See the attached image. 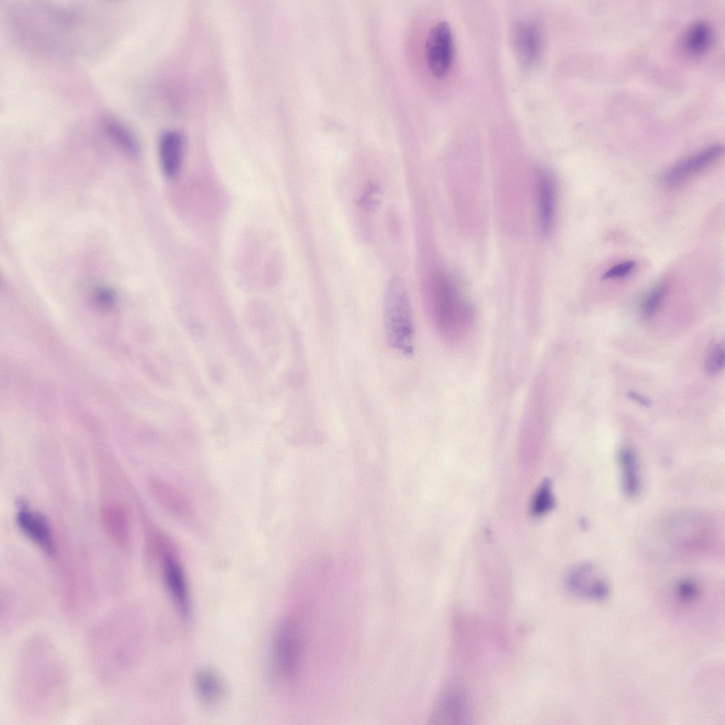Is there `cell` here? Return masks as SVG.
Here are the masks:
<instances>
[{
	"label": "cell",
	"instance_id": "6da1fadb",
	"mask_svg": "<svg viewBox=\"0 0 725 725\" xmlns=\"http://www.w3.org/2000/svg\"><path fill=\"white\" fill-rule=\"evenodd\" d=\"M426 307L433 327L448 342L463 340L473 328L475 312L472 304L455 280L444 273L434 275Z\"/></svg>",
	"mask_w": 725,
	"mask_h": 725
},
{
	"label": "cell",
	"instance_id": "7a4b0ae2",
	"mask_svg": "<svg viewBox=\"0 0 725 725\" xmlns=\"http://www.w3.org/2000/svg\"><path fill=\"white\" fill-rule=\"evenodd\" d=\"M383 318L388 345L406 357L413 353L414 326L412 309L405 284L399 277L386 285Z\"/></svg>",
	"mask_w": 725,
	"mask_h": 725
},
{
	"label": "cell",
	"instance_id": "3957f363",
	"mask_svg": "<svg viewBox=\"0 0 725 725\" xmlns=\"http://www.w3.org/2000/svg\"><path fill=\"white\" fill-rule=\"evenodd\" d=\"M302 636L297 624L285 620L275 631L271 650V663L274 674L289 680L299 669L302 655Z\"/></svg>",
	"mask_w": 725,
	"mask_h": 725
},
{
	"label": "cell",
	"instance_id": "277c9868",
	"mask_svg": "<svg viewBox=\"0 0 725 725\" xmlns=\"http://www.w3.org/2000/svg\"><path fill=\"white\" fill-rule=\"evenodd\" d=\"M471 705L464 690L458 684L446 686L433 706L430 723L440 725L469 724Z\"/></svg>",
	"mask_w": 725,
	"mask_h": 725
},
{
	"label": "cell",
	"instance_id": "5b68a950",
	"mask_svg": "<svg viewBox=\"0 0 725 725\" xmlns=\"http://www.w3.org/2000/svg\"><path fill=\"white\" fill-rule=\"evenodd\" d=\"M425 50L431 73L438 78L446 75L453 57L452 33L448 22L440 21L430 28Z\"/></svg>",
	"mask_w": 725,
	"mask_h": 725
},
{
	"label": "cell",
	"instance_id": "8992f818",
	"mask_svg": "<svg viewBox=\"0 0 725 725\" xmlns=\"http://www.w3.org/2000/svg\"><path fill=\"white\" fill-rule=\"evenodd\" d=\"M724 147L714 144L687 157L670 169L664 176L668 186H675L712 165L723 154Z\"/></svg>",
	"mask_w": 725,
	"mask_h": 725
},
{
	"label": "cell",
	"instance_id": "52a82bcc",
	"mask_svg": "<svg viewBox=\"0 0 725 725\" xmlns=\"http://www.w3.org/2000/svg\"><path fill=\"white\" fill-rule=\"evenodd\" d=\"M513 49L518 61L524 67L535 64L541 52V38L539 29L534 23L519 21L512 28Z\"/></svg>",
	"mask_w": 725,
	"mask_h": 725
},
{
	"label": "cell",
	"instance_id": "ba28073f",
	"mask_svg": "<svg viewBox=\"0 0 725 725\" xmlns=\"http://www.w3.org/2000/svg\"><path fill=\"white\" fill-rule=\"evenodd\" d=\"M16 522L21 531L45 552L50 554L55 552L49 523L42 514L22 506L17 513Z\"/></svg>",
	"mask_w": 725,
	"mask_h": 725
},
{
	"label": "cell",
	"instance_id": "9c48e42d",
	"mask_svg": "<svg viewBox=\"0 0 725 725\" xmlns=\"http://www.w3.org/2000/svg\"><path fill=\"white\" fill-rule=\"evenodd\" d=\"M537 195L540 229L547 236L553 228L556 205L555 181L548 171L541 170L538 173Z\"/></svg>",
	"mask_w": 725,
	"mask_h": 725
},
{
	"label": "cell",
	"instance_id": "30bf717a",
	"mask_svg": "<svg viewBox=\"0 0 725 725\" xmlns=\"http://www.w3.org/2000/svg\"><path fill=\"white\" fill-rule=\"evenodd\" d=\"M184 138L176 130L164 132L159 140V155L162 171L169 178L179 172L184 156Z\"/></svg>",
	"mask_w": 725,
	"mask_h": 725
},
{
	"label": "cell",
	"instance_id": "8fae6325",
	"mask_svg": "<svg viewBox=\"0 0 725 725\" xmlns=\"http://www.w3.org/2000/svg\"><path fill=\"white\" fill-rule=\"evenodd\" d=\"M164 576L166 587L179 611L187 616L190 611V600L186 578L178 561L166 555L163 561Z\"/></svg>",
	"mask_w": 725,
	"mask_h": 725
},
{
	"label": "cell",
	"instance_id": "7c38bea8",
	"mask_svg": "<svg viewBox=\"0 0 725 725\" xmlns=\"http://www.w3.org/2000/svg\"><path fill=\"white\" fill-rule=\"evenodd\" d=\"M593 575L592 566L589 565L578 566L571 571L568 578V585L576 594L601 597L607 592L605 583L603 580Z\"/></svg>",
	"mask_w": 725,
	"mask_h": 725
},
{
	"label": "cell",
	"instance_id": "4fadbf2b",
	"mask_svg": "<svg viewBox=\"0 0 725 725\" xmlns=\"http://www.w3.org/2000/svg\"><path fill=\"white\" fill-rule=\"evenodd\" d=\"M103 524L108 536L118 545L129 542V522L125 511L118 505H108L101 512Z\"/></svg>",
	"mask_w": 725,
	"mask_h": 725
},
{
	"label": "cell",
	"instance_id": "5bb4252c",
	"mask_svg": "<svg viewBox=\"0 0 725 725\" xmlns=\"http://www.w3.org/2000/svg\"><path fill=\"white\" fill-rule=\"evenodd\" d=\"M194 685L198 697L207 704L219 702L224 692V685L218 673L210 668H201L194 679Z\"/></svg>",
	"mask_w": 725,
	"mask_h": 725
},
{
	"label": "cell",
	"instance_id": "9a60e30c",
	"mask_svg": "<svg viewBox=\"0 0 725 725\" xmlns=\"http://www.w3.org/2000/svg\"><path fill=\"white\" fill-rule=\"evenodd\" d=\"M618 459L622 490L627 496H634L639 493L641 485L636 455L632 449L623 447L619 452Z\"/></svg>",
	"mask_w": 725,
	"mask_h": 725
},
{
	"label": "cell",
	"instance_id": "2e32d148",
	"mask_svg": "<svg viewBox=\"0 0 725 725\" xmlns=\"http://www.w3.org/2000/svg\"><path fill=\"white\" fill-rule=\"evenodd\" d=\"M104 125L107 134L123 151L133 156L139 154V147L135 135L122 122L109 118Z\"/></svg>",
	"mask_w": 725,
	"mask_h": 725
},
{
	"label": "cell",
	"instance_id": "e0dca14e",
	"mask_svg": "<svg viewBox=\"0 0 725 725\" xmlns=\"http://www.w3.org/2000/svg\"><path fill=\"white\" fill-rule=\"evenodd\" d=\"M712 33L709 26L702 22L692 25L685 35V46L692 53H701L710 44Z\"/></svg>",
	"mask_w": 725,
	"mask_h": 725
},
{
	"label": "cell",
	"instance_id": "ac0fdd59",
	"mask_svg": "<svg viewBox=\"0 0 725 725\" xmlns=\"http://www.w3.org/2000/svg\"><path fill=\"white\" fill-rule=\"evenodd\" d=\"M666 282H661L653 286L646 293L641 304V312L644 319L651 318L656 314L666 295Z\"/></svg>",
	"mask_w": 725,
	"mask_h": 725
},
{
	"label": "cell",
	"instance_id": "d6986e66",
	"mask_svg": "<svg viewBox=\"0 0 725 725\" xmlns=\"http://www.w3.org/2000/svg\"><path fill=\"white\" fill-rule=\"evenodd\" d=\"M554 498L550 484L546 481L537 491L532 502V510L535 515L547 512L554 506Z\"/></svg>",
	"mask_w": 725,
	"mask_h": 725
},
{
	"label": "cell",
	"instance_id": "ffe728a7",
	"mask_svg": "<svg viewBox=\"0 0 725 725\" xmlns=\"http://www.w3.org/2000/svg\"><path fill=\"white\" fill-rule=\"evenodd\" d=\"M724 365V348L723 343H714L707 352L704 369L707 373L714 375L720 372Z\"/></svg>",
	"mask_w": 725,
	"mask_h": 725
},
{
	"label": "cell",
	"instance_id": "44dd1931",
	"mask_svg": "<svg viewBox=\"0 0 725 725\" xmlns=\"http://www.w3.org/2000/svg\"><path fill=\"white\" fill-rule=\"evenodd\" d=\"M636 262L632 260L624 261L610 268L602 276L603 280H615L623 278L631 274L635 269Z\"/></svg>",
	"mask_w": 725,
	"mask_h": 725
},
{
	"label": "cell",
	"instance_id": "7402d4cb",
	"mask_svg": "<svg viewBox=\"0 0 725 725\" xmlns=\"http://www.w3.org/2000/svg\"><path fill=\"white\" fill-rule=\"evenodd\" d=\"M93 295L96 302L103 307H112L115 302L116 297L113 290L105 286L95 288Z\"/></svg>",
	"mask_w": 725,
	"mask_h": 725
},
{
	"label": "cell",
	"instance_id": "603a6c76",
	"mask_svg": "<svg viewBox=\"0 0 725 725\" xmlns=\"http://www.w3.org/2000/svg\"><path fill=\"white\" fill-rule=\"evenodd\" d=\"M627 396L643 406L649 407L651 405V401L649 398L638 392L629 391L627 392Z\"/></svg>",
	"mask_w": 725,
	"mask_h": 725
},
{
	"label": "cell",
	"instance_id": "cb8c5ba5",
	"mask_svg": "<svg viewBox=\"0 0 725 725\" xmlns=\"http://www.w3.org/2000/svg\"><path fill=\"white\" fill-rule=\"evenodd\" d=\"M187 326L193 335L200 336L203 333V328L201 324L194 319H188Z\"/></svg>",
	"mask_w": 725,
	"mask_h": 725
},
{
	"label": "cell",
	"instance_id": "d4e9b609",
	"mask_svg": "<svg viewBox=\"0 0 725 725\" xmlns=\"http://www.w3.org/2000/svg\"><path fill=\"white\" fill-rule=\"evenodd\" d=\"M210 375L212 377V379H213V380L217 382L222 380V373L221 370H219L218 367L216 366H212L211 367Z\"/></svg>",
	"mask_w": 725,
	"mask_h": 725
}]
</instances>
